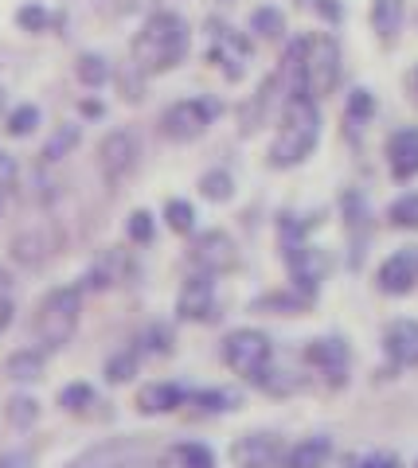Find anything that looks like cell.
<instances>
[{
  "label": "cell",
  "mask_w": 418,
  "mask_h": 468,
  "mask_svg": "<svg viewBox=\"0 0 418 468\" xmlns=\"http://www.w3.org/2000/svg\"><path fill=\"white\" fill-rule=\"evenodd\" d=\"M220 113H223L220 98H208V94L180 98V101H172V106L161 110V117H156V129H161V137L172 141V144H192V141H199L215 125V117H220Z\"/></svg>",
  "instance_id": "cell-5"
},
{
  "label": "cell",
  "mask_w": 418,
  "mask_h": 468,
  "mask_svg": "<svg viewBox=\"0 0 418 468\" xmlns=\"http://www.w3.org/2000/svg\"><path fill=\"white\" fill-rule=\"evenodd\" d=\"M5 378L8 383H20V387H32L43 378V371H48V351L43 347H16L12 356L5 359Z\"/></svg>",
  "instance_id": "cell-25"
},
{
  "label": "cell",
  "mask_w": 418,
  "mask_h": 468,
  "mask_svg": "<svg viewBox=\"0 0 418 468\" xmlns=\"http://www.w3.org/2000/svg\"><path fill=\"white\" fill-rule=\"evenodd\" d=\"M387 227L395 230H418V192H402L387 207Z\"/></svg>",
  "instance_id": "cell-39"
},
{
  "label": "cell",
  "mask_w": 418,
  "mask_h": 468,
  "mask_svg": "<svg viewBox=\"0 0 418 468\" xmlns=\"http://www.w3.org/2000/svg\"><path fill=\"white\" fill-rule=\"evenodd\" d=\"M0 211H5V196H0Z\"/></svg>",
  "instance_id": "cell-55"
},
{
  "label": "cell",
  "mask_w": 418,
  "mask_h": 468,
  "mask_svg": "<svg viewBox=\"0 0 418 468\" xmlns=\"http://www.w3.org/2000/svg\"><path fill=\"white\" fill-rule=\"evenodd\" d=\"M359 468H407V464L391 449H371V452H359Z\"/></svg>",
  "instance_id": "cell-43"
},
{
  "label": "cell",
  "mask_w": 418,
  "mask_h": 468,
  "mask_svg": "<svg viewBox=\"0 0 418 468\" xmlns=\"http://www.w3.org/2000/svg\"><path fill=\"white\" fill-rule=\"evenodd\" d=\"M282 452H285V441L278 433L254 430V433L235 437L230 449H227V457H230V464H235V468H278Z\"/></svg>",
  "instance_id": "cell-14"
},
{
  "label": "cell",
  "mask_w": 418,
  "mask_h": 468,
  "mask_svg": "<svg viewBox=\"0 0 418 468\" xmlns=\"http://www.w3.org/2000/svg\"><path fill=\"white\" fill-rule=\"evenodd\" d=\"M102 5H106L110 12H129V8L137 5V0H102Z\"/></svg>",
  "instance_id": "cell-49"
},
{
  "label": "cell",
  "mask_w": 418,
  "mask_h": 468,
  "mask_svg": "<svg viewBox=\"0 0 418 468\" xmlns=\"http://www.w3.org/2000/svg\"><path fill=\"white\" fill-rule=\"evenodd\" d=\"M75 79L86 86V90H102V86L113 79V67H110V58H106V55L82 51V55H79V63H75Z\"/></svg>",
  "instance_id": "cell-31"
},
{
  "label": "cell",
  "mask_w": 418,
  "mask_h": 468,
  "mask_svg": "<svg viewBox=\"0 0 418 468\" xmlns=\"http://www.w3.org/2000/svg\"><path fill=\"white\" fill-rule=\"evenodd\" d=\"M278 75L285 79V90L309 94L313 101H325L340 86L344 75V55L337 36L316 32V36H297L290 39V48L282 51Z\"/></svg>",
  "instance_id": "cell-1"
},
{
  "label": "cell",
  "mask_w": 418,
  "mask_h": 468,
  "mask_svg": "<svg viewBox=\"0 0 418 468\" xmlns=\"http://www.w3.org/2000/svg\"><path fill=\"white\" fill-rule=\"evenodd\" d=\"M129 277H134V261H129V254L122 250V246H110V250H102V258L94 261L91 270H86L82 277V292L91 289V292H106L113 285H125Z\"/></svg>",
  "instance_id": "cell-20"
},
{
  "label": "cell",
  "mask_w": 418,
  "mask_h": 468,
  "mask_svg": "<svg viewBox=\"0 0 418 468\" xmlns=\"http://www.w3.org/2000/svg\"><path fill=\"white\" fill-rule=\"evenodd\" d=\"M125 239L134 242V246H153V239H156V218L145 207L129 211V218H125Z\"/></svg>",
  "instance_id": "cell-41"
},
{
  "label": "cell",
  "mask_w": 418,
  "mask_h": 468,
  "mask_svg": "<svg viewBox=\"0 0 418 468\" xmlns=\"http://www.w3.org/2000/svg\"><path fill=\"white\" fill-rule=\"evenodd\" d=\"M215 282H220V277L196 273V270L184 277V285L177 292V320H184V324H215V320L223 316Z\"/></svg>",
  "instance_id": "cell-10"
},
{
  "label": "cell",
  "mask_w": 418,
  "mask_h": 468,
  "mask_svg": "<svg viewBox=\"0 0 418 468\" xmlns=\"http://www.w3.org/2000/svg\"><path fill=\"white\" fill-rule=\"evenodd\" d=\"M188 406H192V418H223V414L242 410V390H235V387H204V390L188 394Z\"/></svg>",
  "instance_id": "cell-23"
},
{
  "label": "cell",
  "mask_w": 418,
  "mask_h": 468,
  "mask_svg": "<svg viewBox=\"0 0 418 468\" xmlns=\"http://www.w3.org/2000/svg\"><path fill=\"white\" fill-rule=\"evenodd\" d=\"M251 32L258 39H282L285 36V16L278 8H270V5H258L251 12Z\"/></svg>",
  "instance_id": "cell-38"
},
{
  "label": "cell",
  "mask_w": 418,
  "mask_h": 468,
  "mask_svg": "<svg viewBox=\"0 0 418 468\" xmlns=\"http://www.w3.org/2000/svg\"><path fill=\"white\" fill-rule=\"evenodd\" d=\"M376 289L383 297H407L418 289V246H402V250L387 254L376 270Z\"/></svg>",
  "instance_id": "cell-15"
},
{
  "label": "cell",
  "mask_w": 418,
  "mask_h": 468,
  "mask_svg": "<svg viewBox=\"0 0 418 468\" xmlns=\"http://www.w3.org/2000/svg\"><path fill=\"white\" fill-rule=\"evenodd\" d=\"M63 468H98V464H94L91 457H79V461H67Z\"/></svg>",
  "instance_id": "cell-51"
},
{
  "label": "cell",
  "mask_w": 418,
  "mask_h": 468,
  "mask_svg": "<svg viewBox=\"0 0 418 468\" xmlns=\"http://www.w3.org/2000/svg\"><path fill=\"white\" fill-rule=\"evenodd\" d=\"M0 113H5V90H0Z\"/></svg>",
  "instance_id": "cell-54"
},
{
  "label": "cell",
  "mask_w": 418,
  "mask_h": 468,
  "mask_svg": "<svg viewBox=\"0 0 418 468\" xmlns=\"http://www.w3.org/2000/svg\"><path fill=\"white\" fill-rule=\"evenodd\" d=\"M39 122H43L39 106H32V101H24V106L8 110V117H5V133H8V137H16V141H24V137H32V133H36Z\"/></svg>",
  "instance_id": "cell-36"
},
{
  "label": "cell",
  "mask_w": 418,
  "mask_h": 468,
  "mask_svg": "<svg viewBox=\"0 0 418 468\" xmlns=\"http://www.w3.org/2000/svg\"><path fill=\"white\" fill-rule=\"evenodd\" d=\"M192 48V27L177 12H153L141 24V32L129 43V58H134L137 75H168L177 70Z\"/></svg>",
  "instance_id": "cell-3"
},
{
  "label": "cell",
  "mask_w": 418,
  "mask_h": 468,
  "mask_svg": "<svg viewBox=\"0 0 418 468\" xmlns=\"http://www.w3.org/2000/svg\"><path fill=\"white\" fill-rule=\"evenodd\" d=\"M313 301L309 292H301L294 285H285V289H273V292H263V297H254L251 301V313H270V316H301V313H309L313 309Z\"/></svg>",
  "instance_id": "cell-24"
},
{
  "label": "cell",
  "mask_w": 418,
  "mask_h": 468,
  "mask_svg": "<svg viewBox=\"0 0 418 468\" xmlns=\"http://www.w3.org/2000/svg\"><path fill=\"white\" fill-rule=\"evenodd\" d=\"M165 227L172 234H196V207L188 199H168L165 203Z\"/></svg>",
  "instance_id": "cell-40"
},
{
  "label": "cell",
  "mask_w": 418,
  "mask_h": 468,
  "mask_svg": "<svg viewBox=\"0 0 418 468\" xmlns=\"http://www.w3.org/2000/svg\"><path fill=\"white\" fill-rule=\"evenodd\" d=\"M5 421H8V430L27 433L39 421V402L32 399V394H12V399L5 402Z\"/></svg>",
  "instance_id": "cell-33"
},
{
  "label": "cell",
  "mask_w": 418,
  "mask_h": 468,
  "mask_svg": "<svg viewBox=\"0 0 418 468\" xmlns=\"http://www.w3.org/2000/svg\"><path fill=\"white\" fill-rule=\"evenodd\" d=\"M340 215H344V230H348V261H352V270L364 261V250H368V239H371V227H376V218H371V207H368V199L359 196V192H344L340 196Z\"/></svg>",
  "instance_id": "cell-16"
},
{
  "label": "cell",
  "mask_w": 418,
  "mask_h": 468,
  "mask_svg": "<svg viewBox=\"0 0 418 468\" xmlns=\"http://www.w3.org/2000/svg\"><path fill=\"white\" fill-rule=\"evenodd\" d=\"M301 363L321 378L328 387H344L348 383V367H352V347L344 335H316V340H305L301 347Z\"/></svg>",
  "instance_id": "cell-8"
},
{
  "label": "cell",
  "mask_w": 418,
  "mask_h": 468,
  "mask_svg": "<svg viewBox=\"0 0 418 468\" xmlns=\"http://www.w3.org/2000/svg\"><path fill=\"white\" fill-rule=\"evenodd\" d=\"M51 254H55V242L48 239V230H24V234H16V242H12V258L27 270L43 266Z\"/></svg>",
  "instance_id": "cell-27"
},
{
  "label": "cell",
  "mask_w": 418,
  "mask_h": 468,
  "mask_svg": "<svg viewBox=\"0 0 418 468\" xmlns=\"http://www.w3.org/2000/svg\"><path fill=\"white\" fill-rule=\"evenodd\" d=\"M220 359L227 363L230 375H239L251 387L278 356H273V340L263 328H230L220 340Z\"/></svg>",
  "instance_id": "cell-6"
},
{
  "label": "cell",
  "mask_w": 418,
  "mask_h": 468,
  "mask_svg": "<svg viewBox=\"0 0 418 468\" xmlns=\"http://www.w3.org/2000/svg\"><path fill=\"white\" fill-rule=\"evenodd\" d=\"M282 261H285V273H290V285L301 289V292H309V297L321 292V282L328 277V270H333L328 250L313 246L309 239L305 242H285L282 246Z\"/></svg>",
  "instance_id": "cell-11"
},
{
  "label": "cell",
  "mask_w": 418,
  "mask_h": 468,
  "mask_svg": "<svg viewBox=\"0 0 418 468\" xmlns=\"http://www.w3.org/2000/svg\"><path fill=\"white\" fill-rule=\"evenodd\" d=\"M16 176H20V168H16V160H12L5 149H0V196L8 192V187H16Z\"/></svg>",
  "instance_id": "cell-45"
},
{
  "label": "cell",
  "mask_w": 418,
  "mask_h": 468,
  "mask_svg": "<svg viewBox=\"0 0 418 468\" xmlns=\"http://www.w3.org/2000/svg\"><path fill=\"white\" fill-rule=\"evenodd\" d=\"M16 24L24 27V32H32V36H39V32H48V27L55 24V16L43 5H24L20 12H16Z\"/></svg>",
  "instance_id": "cell-42"
},
{
  "label": "cell",
  "mask_w": 418,
  "mask_h": 468,
  "mask_svg": "<svg viewBox=\"0 0 418 468\" xmlns=\"http://www.w3.org/2000/svg\"><path fill=\"white\" fill-rule=\"evenodd\" d=\"M371 27L383 43H395L402 32V0H371Z\"/></svg>",
  "instance_id": "cell-30"
},
{
  "label": "cell",
  "mask_w": 418,
  "mask_h": 468,
  "mask_svg": "<svg viewBox=\"0 0 418 468\" xmlns=\"http://www.w3.org/2000/svg\"><path fill=\"white\" fill-rule=\"evenodd\" d=\"M316 12H325L328 20H340V8L333 5V0H316Z\"/></svg>",
  "instance_id": "cell-47"
},
{
  "label": "cell",
  "mask_w": 418,
  "mask_h": 468,
  "mask_svg": "<svg viewBox=\"0 0 418 468\" xmlns=\"http://www.w3.org/2000/svg\"><path fill=\"white\" fill-rule=\"evenodd\" d=\"M153 468H220V457L208 441H196V437H184V441H172L161 449V457L153 461Z\"/></svg>",
  "instance_id": "cell-22"
},
{
  "label": "cell",
  "mask_w": 418,
  "mask_h": 468,
  "mask_svg": "<svg viewBox=\"0 0 418 468\" xmlns=\"http://www.w3.org/2000/svg\"><path fill=\"white\" fill-rule=\"evenodd\" d=\"M98 406H102V399L91 383H67L59 390V410L70 418H98Z\"/></svg>",
  "instance_id": "cell-28"
},
{
  "label": "cell",
  "mask_w": 418,
  "mask_h": 468,
  "mask_svg": "<svg viewBox=\"0 0 418 468\" xmlns=\"http://www.w3.org/2000/svg\"><path fill=\"white\" fill-rule=\"evenodd\" d=\"M383 160L395 184H411L418 180V125H402L395 129L383 144Z\"/></svg>",
  "instance_id": "cell-18"
},
{
  "label": "cell",
  "mask_w": 418,
  "mask_h": 468,
  "mask_svg": "<svg viewBox=\"0 0 418 468\" xmlns=\"http://www.w3.org/2000/svg\"><path fill=\"white\" fill-rule=\"evenodd\" d=\"M141 371V351L137 347H122V351H113V356L106 359V367H102V378L110 387H125V383H134Z\"/></svg>",
  "instance_id": "cell-32"
},
{
  "label": "cell",
  "mask_w": 418,
  "mask_h": 468,
  "mask_svg": "<svg viewBox=\"0 0 418 468\" xmlns=\"http://www.w3.org/2000/svg\"><path fill=\"white\" fill-rule=\"evenodd\" d=\"M208 63L220 70L227 82H242L254 63L251 36L235 32V27L223 20H208Z\"/></svg>",
  "instance_id": "cell-7"
},
{
  "label": "cell",
  "mask_w": 418,
  "mask_h": 468,
  "mask_svg": "<svg viewBox=\"0 0 418 468\" xmlns=\"http://www.w3.org/2000/svg\"><path fill=\"white\" fill-rule=\"evenodd\" d=\"M337 461V441L328 433H309L301 441L285 445L278 468H333Z\"/></svg>",
  "instance_id": "cell-21"
},
{
  "label": "cell",
  "mask_w": 418,
  "mask_h": 468,
  "mask_svg": "<svg viewBox=\"0 0 418 468\" xmlns=\"http://www.w3.org/2000/svg\"><path fill=\"white\" fill-rule=\"evenodd\" d=\"M285 79L273 70V75H266L263 79V86L242 101L239 106V133L242 137H251V133H258V129H266L270 122H278V110H282V101H285Z\"/></svg>",
  "instance_id": "cell-13"
},
{
  "label": "cell",
  "mask_w": 418,
  "mask_h": 468,
  "mask_svg": "<svg viewBox=\"0 0 418 468\" xmlns=\"http://www.w3.org/2000/svg\"><path fill=\"white\" fill-rule=\"evenodd\" d=\"M12 313H16V309H12V301L5 297V292H0V332L12 324Z\"/></svg>",
  "instance_id": "cell-46"
},
{
  "label": "cell",
  "mask_w": 418,
  "mask_h": 468,
  "mask_svg": "<svg viewBox=\"0 0 418 468\" xmlns=\"http://www.w3.org/2000/svg\"><path fill=\"white\" fill-rule=\"evenodd\" d=\"M141 356H172V347H177V335H172L168 324H149L141 332V340L134 344Z\"/></svg>",
  "instance_id": "cell-37"
},
{
  "label": "cell",
  "mask_w": 418,
  "mask_h": 468,
  "mask_svg": "<svg viewBox=\"0 0 418 468\" xmlns=\"http://www.w3.org/2000/svg\"><path fill=\"white\" fill-rule=\"evenodd\" d=\"M0 468H36V452L32 449H5L0 452Z\"/></svg>",
  "instance_id": "cell-44"
},
{
  "label": "cell",
  "mask_w": 418,
  "mask_h": 468,
  "mask_svg": "<svg viewBox=\"0 0 418 468\" xmlns=\"http://www.w3.org/2000/svg\"><path fill=\"white\" fill-rule=\"evenodd\" d=\"M82 113H86V117H102L106 110H102V106H98V101H82Z\"/></svg>",
  "instance_id": "cell-50"
},
{
  "label": "cell",
  "mask_w": 418,
  "mask_h": 468,
  "mask_svg": "<svg viewBox=\"0 0 418 468\" xmlns=\"http://www.w3.org/2000/svg\"><path fill=\"white\" fill-rule=\"evenodd\" d=\"M137 165H141L137 133H129V129H110V133L98 141V172H102V180L110 187L125 184L129 176L137 172Z\"/></svg>",
  "instance_id": "cell-12"
},
{
  "label": "cell",
  "mask_w": 418,
  "mask_h": 468,
  "mask_svg": "<svg viewBox=\"0 0 418 468\" xmlns=\"http://www.w3.org/2000/svg\"><path fill=\"white\" fill-rule=\"evenodd\" d=\"M8 285H12V273H8V270H5V266H0V292H5V289H8Z\"/></svg>",
  "instance_id": "cell-52"
},
{
  "label": "cell",
  "mask_w": 418,
  "mask_h": 468,
  "mask_svg": "<svg viewBox=\"0 0 418 468\" xmlns=\"http://www.w3.org/2000/svg\"><path fill=\"white\" fill-rule=\"evenodd\" d=\"M411 468H418V457H414V464H411Z\"/></svg>",
  "instance_id": "cell-56"
},
{
  "label": "cell",
  "mask_w": 418,
  "mask_h": 468,
  "mask_svg": "<svg viewBox=\"0 0 418 468\" xmlns=\"http://www.w3.org/2000/svg\"><path fill=\"white\" fill-rule=\"evenodd\" d=\"M188 387L177 383V378H156V383H145L137 390V414L141 418H165V414H177V410L188 406Z\"/></svg>",
  "instance_id": "cell-17"
},
{
  "label": "cell",
  "mask_w": 418,
  "mask_h": 468,
  "mask_svg": "<svg viewBox=\"0 0 418 468\" xmlns=\"http://www.w3.org/2000/svg\"><path fill=\"white\" fill-rule=\"evenodd\" d=\"M383 356L391 363V371L418 367V320L399 316L383 328Z\"/></svg>",
  "instance_id": "cell-19"
},
{
  "label": "cell",
  "mask_w": 418,
  "mask_h": 468,
  "mask_svg": "<svg viewBox=\"0 0 418 468\" xmlns=\"http://www.w3.org/2000/svg\"><path fill=\"white\" fill-rule=\"evenodd\" d=\"M411 98H414V101H418V67H414V70H411Z\"/></svg>",
  "instance_id": "cell-53"
},
{
  "label": "cell",
  "mask_w": 418,
  "mask_h": 468,
  "mask_svg": "<svg viewBox=\"0 0 418 468\" xmlns=\"http://www.w3.org/2000/svg\"><path fill=\"white\" fill-rule=\"evenodd\" d=\"M79 141H82V129L79 125H59L55 133L48 137V144H43V165H59L63 156H70L79 149Z\"/></svg>",
  "instance_id": "cell-34"
},
{
  "label": "cell",
  "mask_w": 418,
  "mask_h": 468,
  "mask_svg": "<svg viewBox=\"0 0 418 468\" xmlns=\"http://www.w3.org/2000/svg\"><path fill=\"white\" fill-rule=\"evenodd\" d=\"M199 196H204L208 203H227L230 196H235V176H230L227 168H208L204 176H199Z\"/></svg>",
  "instance_id": "cell-35"
},
{
  "label": "cell",
  "mask_w": 418,
  "mask_h": 468,
  "mask_svg": "<svg viewBox=\"0 0 418 468\" xmlns=\"http://www.w3.org/2000/svg\"><path fill=\"white\" fill-rule=\"evenodd\" d=\"M188 270L196 273H211V277H223V273H235L239 270V246L227 230H196L192 242H188Z\"/></svg>",
  "instance_id": "cell-9"
},
{
  "label": "cell",
  "mask_w": 418,
  "mask_h": 468,
  "mask_svg": "<svg viewBox=\"0 0 418 468\" xmlns=\"http://www.w3.org/2000/svg\"><path fill=\"white\" fill-rule=\"evenodd\" d=\"M82 320V289L79 285H55L39 297L32 316V335L43 351H63L79 332Z\"/></svg>",
  "instance_id": "cell-4"
},
{
  "label": "cell",
  "mask_w": 418,
  "mask_h": 468,
  "mask_svg": "<svg viewBox=\"0 0 418 468\" xmlns=\"http://www.w3.org/2000/svg\"><path fill=\"white\" fill-rule=\"evenodd\" d=\"M333 468H359V452H344V457L333 461Z\"/></svg>",
  "instance_id": "cell-48"
},
{
  "label": "cell",
  "mask_w": 418,
  "mask_h": 468,
  "mask_svg": "<svg viewBox=\"0 0 418 468\" xmlns=\"http://www.w3.org/2000/svg\"><path fill=\"white\" fill-rule=\"evenodd\" d=\"M251 387L263 390V394H270V399H290V394H301V390L309 387V378L297 375V371H290V367H278V359H273Z\"/></svg>",
  "instance_id": "cell-26"
},
{
  "label": "cell",
  "mask_w": 418,
  "mask_h": 468,
  "mask_svg": "<svg viewBox=\"0 0 418 468\" xmlns=\"http://www.w3.org/2000/svg\"><path fill=\"white\" fill-rule=\"evenodd\" d=\"M316 141H321V101L290 90L278 110V122H273L266 165L273 172H290L297 165H305L316 149Z\"/></svg>",
  "instance_id": "cell-2"
},
{
  "label": "cell",
  "mask_w": 418,
  "mask_h": 468,
  "mask_svg": "<svg viewBox=\"0 0 418 468\" xmlns=\"http://www.w3.org/2000/svg\"><path fill=\"white\" fill-rule=\"evenodd\" d=\"M371 117H376V98H371V90H364V86H356L348 101H344V129H348V137L364 133Z\"/></svg>",
  "instance_id": "cell-29"
}]
</instances>
